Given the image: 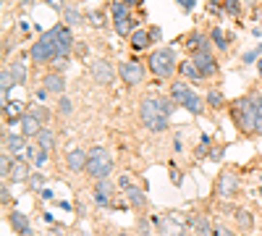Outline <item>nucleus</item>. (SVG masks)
Masks as SVG:
<instances>
[{
    "label": "nucleus",
    "instance_id": "obj_40",
    "mask_svg": "<svg viewBox=\"0 0 262 236\" xmlns=\"http://www.w3.org/2000/svg\"><path fill=\"white\" fill-rule=\"evenodd\" d=\"M223 5H226V11H228L231 16H239V14H241V8H239V0H226Z\"/></svg>",
    "mask_w": 262,
    "mask_h": 236
},
{
    "label": "nucleus",
    "instance_id": "obj_28",
    "mask_svg": "<svg viewBox=\"0 0 262 236\" xmlns=\"http://www.w3.org/2000/svg\"><path fill=\"white\" fill-rule=\"evenodd\" d=\"M27 157L37 165H45L47 163V150H42L40 144H37V147H27Z\"/></svg>",
    "mask_w": 262,
    "mask_h": 236
},
{
    "label": "nucleus",
    "instance_id": "obj_56",
    "mask_svg": "<svg viewBox=\"0 0 262 236\" xmlns=\"http://www.w3.org/2000/svg\"><path fill=\"white\" fill-rule=\"evenodd\" d=\"M257 18H260V21H262V8H260V11H257Z\"/></svg>",
    "mask_w": 262,
    "mask_h": 236
},
{
    "label": "nucleus",
    "instance_id": "obj_13",
    "mask_svg": "<svg viewBox=\"0 0 262 236\" xmlns=\"http://www.w3.org/2000/svg\"><path fill=\"white\" fill-rule=\"evenodd\" d=\"M42 87L47 89V92H53V94H63L66 92V76H63L61 71H50V74H45Z\"/></svg>",
    "mask_w": 262,
    "mask_h": 236
},
{
    "label": "nucleus",
    "instance_id": "obj_17",
    "mask_svg": "<svg viewBox=\"0 0 262 236\" xmlns=\"http://www.w3.org/2000/svg\"><path fill=\"white\" fill-rule=\"evenodd\" d=\"M11 181H29V163L21 160V157H14V165H11Z\"/></svg>",
    "mask_w": 262,
    "mask_h": 236
},
{
    "label": "nucleus",
    "instance_id": "obj_34",
    "mask_svg": "<svg viewBox=\"0 0 262 236\" xmlns=\"http://www.w3.org/2000/svg\"><path fill=\"white\" fill-rule=\"evenodd\" d=\"M210 40L218 45L220 50H226V47H228V37H226V31H223L220 27H215L213 31H210Z\"/></svg>",
    "mask_w": 262,
    "mask_h": 236
},
{
    "label": "nucleus",
    "instance_id": "obj_29",
    "mask_svg": "<svg viewBox=\"0 0 262 236\" xmlns=\"http://www.w3.org/2000/svg\"><path fill=\"white\" fill-rule=\"evenodd\" d=\"M37 139H40V147H42V150H47V152L55 147V134L50 131V129H42L40 134H37Z\"/></svg>",
    "mask_w": 262,
    "mask_h": 236
},
{
    "label": "nucleus",
    "instance_id": "obj_35",
    "mask_svg": "<svg viewBox=\"0 0 262 236\" xmlns=\"http://www.w3.org/2000/svg\"><path fill=\"white\" fill-rule=\"evenodd\" d=\"M87 21L92 24V27H97V29L105 27V16H102L100 11H92V14H87Z\"/></svg>",
    "mask_w": 262,
    "mask_h": 236
},
{
    "label": "nucleus",
    "instance_id": "obj_39",
    "mask_svg": "<svg viewBox=\"0 0 262 236\" xmlns=\"http://www.w3.org/2000/svg\"><path fill=\"white\" fill-rule=\"evenodd\" d=\"M11 165H14V160H11L8 152H5V155L0 157V171H3V176H8V173H11Z\"/></svg>",
    "mask_w": 262,
    "mask_h": 236
},
{
    "label": "nucleus",
    "instance_id": "obj_41",
    "mask_svg": "<svg viewBox=\"0 0 262 236\" xmlns=\"http://www.w3.org/2000/svg\"><path fill=\"white\" fill-rule=\"evenodd\" d=\"M58 110L63 113V116H68V113H71V100H68V97H61V103H58Z\"/></svg>",
    "mask_w": 262,
    "mask_h": 236
},
{
    "label": "nucleus",
    "instance_id": "obj_31",
    "mask_svg": "<svg viewBox=\"0 0 262 236\" xmlns=\"http://www.w3.org/2000/svg\"><path fill=\"white\" fill-rule=\"evenodd\" d=\"M207 105L215 108V110H220V108L226 105V97H223L220 89H210V92H207Z\"/></svg>",
    "mask_w": 262,
    "mask_h": 236
},
{
    "label": "nucleus",
    "instance_id": "obj_11",
    "mask_svg": "<svg viewBox=\"0 0 262 236\" xmlns=\"http://www.w3.org/2000/svg\"><path fill=\"white\" fill-rule=\"evenodd\" d=\"M53 34H55V42H58L61 58H68V55H71V50L76 47V45H74V34H71V27H68V24H58V27H53Z\"/></svg>",
    "mask_w": 262,
    "mask_h": 236
},
{
    "label": "nucleus",
    "instance_id": "obj_33",
    "mask_svg": "<svg viewBox=\"0 0 262 236\" xmlns=\"http://www.w3.org/2000/svg\"><path fill=\"white\" fill-rule=\"evenodd\" d=\"M194 231L197 236H213V223L207 218H194Z\"/></svg>",
    "mask_w": 262,
    "mask_h": 236
},
{
    "label": "nucleus",
    "instance_id": "obj_2",
    "mask_svg": "<svg viewBox=\"0 0 262 236\" xmlns=\"http://www.w3.org/2000/svg\"><path fill=\"white\" fill-rule=\"evenodd\" d=\"M231 118H233V126L241 134H247V137H254V134H257V108H254L252 94H249V97L233 100L231 103Z\"/></svg>",
    "mask_w": 262,
    "mask_h": 236
},
{
    "label": "nucleus",
    "instance_id": "obj_14",
    "mask_svg": "<svg viewBox=\"0 0 262 236\" xmlns=\"http://www.w3.org/2000/svg\"><path fill=\"white\" fill-rule=\"evenodd\" d=\"M236 192H239V178H236L231 171L220 173V178H218V194L220 197H233Z\"/></svg>",
    "mask_w": 262,
    "mask_h": 236
},
{
    "label": "nucleus",
    "instance_id": "obj_42",
    "mask_svg": "<svg viewBox=\"0 0 262 236\" xmlns=\"http://www.w3.org/2000/svg\"><path fill=\"white\" fill-rule=\"evenodd\" d=\"M257 55H262V45H260V47H254L252 53L244 55V63H254V61H257Z\"/></svg>",
    "mask_w": 262,
    "mask_h": 236
},
{
    "label": "nucleus",
    "instance_id": "obj_37",
    "mask_svg": "<svg viewBox=\"0 0 262 236\" xmlns=\"http://www.w3.org/2000/svg\"><path fill=\"white\" fill-rule=\"evenodd\" d=\"M29 113H34V116L40 118L42 124H45V121L50 118V110H45V108H40V105H29Z\"/></svg>",
    "mask_w": 262,
    "mask_h": 236
},
{
    "label": "nucleus",
    "instance_id": "obj_47",
    "mask_svg": "<svg viewBox=\"0 0 262 236\" xmlns=\"http://www.w3.org/2000/svg\"><path fill=\"white\" fill-rule=\"evenodd\" d=\"M139 234H142V236L150 234V226H147V220H139Z\"/></svg>",
    "mask_w": 262,
    "mask_h": 236
},
{
    "label": "nucleus",
    "instance_id": "obj_6",
    "mask_svg": "<svg viewBox=\"0 0 262 236\" xmlns=\"http://www.w3.org/2000/svg\"><path fill=\"white\" fill-rule=\"evenodd\" d=\"M110 171H113V155L105 147H94L89 152V160H87L89 178H108Z\"/></svg>",
    "mask_w": 262,
    "mask_h": 236
},
{
    "label": "nucleus",
    "instance_id": "obj_25",
    "mask_svg": "<svg viewBox=\"0 0 262 236\" xmlns=\"http://www.w3.org/2000/svg\"><path fill=\"white\" fill-rule=\"evenodd\" d=\"M110 16H113V21H116V24L126 21V18H131V14H129V5H126L123 0L113 3V8H110Z\"/></svg>",
    "mask_w": 262,
    "mask_h": 236
},
{
    "label": "nucleus",
    "instance_id": "obj_21",
    "mask_svg": "<svg viewBox=\"0 0 262 236\" xmlns=\"http://www.w3.org/2000/svg\"><path fill=\"white\" fill-rule=\"evenodd\" d=\"M29 108L24 103H5L3 105V113H5V121H21L24 116H27Z\"/></svg>",
    "mask_w": 262,
    "mask_h": 236
},
{
    "label": "nucleus",
    "instance_id": "obj_38",
    "mask_svg": "<svg viewBox=\"0 0 262 236\" xmlns=\"http://www.w3.org/2000/svg\"><path fill=\"white\" fill-rule=\"evenodd\" d=\"M213 236H236L233 231H228L223 223H213Z\"/></svg>",
    "mask_w": 262,
    "mask_h": 236
},
{
    "label": "nucleus",
    "instance_id": "obj_12",
    "mask_svg": "<svg viewBox=\"0 0 262 236\" xmlns=\"http://www.w3.org/2000/svg\"><path fill=\"white\" fill-rule=\"evenodd\" d=\"M157 228V236H184V223H178L176 218H155L152 220Z\"/></svg>",
    "mask_w": 262,
    "mask_h": 236
},
{
    "label": "nucleus",
    "instance_id": "obj_52",
    "mask_svg": "<svg viewBox=\"0 0 262 236\" xmlns=\"http://www.w3.org/2000/svg\"><path fill=\"white\" fill-rule=\"evenodd\" d=\"M170 178H173V184H176V187H178V184H181V173H176V171H173V173H170Z\"/></svg>",
    "mask_w": 262,
    "mask_h": 236
},
{
    "label": "nucleus",
    "instance_id": "obj_50",
    "mask_svg": "<svg viewBox=\"0 0 262 236\" xmlns=\"http://www.w3.org/2000/svg\"><path fill=\"white\" fill-rule=\"evenodd\" d=\"M47 94H50V92H47V89H45V87H42V89H40V92H37V100H47Z\"/></svg>",
    "mask_w": 262,
    "mask_h": 236
},
{
    "label": "nucleus",
    "instance_id": "obj_32",
    "mask_svg": "<svg viewBox=\"0 0 262 236\" xmlns=\"http://www.w3.org/2000/svg\"><path fill=\"white\" fill-rule=\"evenodd\" d=\"M134 31H137V21L134 18H126V21L116 24V34H121V37H131Z\"/></svg>",
    "mask_w": 262,
    "mask_h": 236
},
{
    "label": "nucleus",
    "instance_id": "obj_36",
    "mask_svg": "<svg viewBox=\"0 0 262 236\" xmlns=\"http://www.w3.org/2000/svg\"><path fill=\"white\" fill-rule=\"evenodd\" d=\"M252 100H254V108H257V134H262V97L252 92Z\"/></svg>",
    "mask_w": 262,
    "mask_h": 236
},
{
    "label": "nucleus",
    "instance_id": "obj_57",
    "mask_svg": "<svg viewBox=\"0 0 262 236\" xmlns=\"http://www.w3.org/2000/svg\"><path fill=\"white\" fill-rule=\"evenodd\" d=\"M118 236H131V234H118Z\"/></svg>",
    "mask_w": 262,
    "mask_h": 236
},
{
    "label": "nucleus",
    "instance_id": "obj_20",
    "mask_svg": "<svg viewBox=\"0 0 262 236\" xmlns=\"http://www.w3.org/2000/svg\"><path fill=\"white\" fill-rule=\"evenodd\" d=\"M8 220H11V226H14V228H16V231L21 234V236H31V226H29V218H27V215H24V213H18V210H14Z\"/></svg>",
    "mask_w": 262,
    "mask_h": 236
},
{
    "label": "nucleus",
    "instance_id": "obj_54",
    "mask_svg": "<svg viewBox=\"0 0 262 236\" xmlns=\"http://www.w3.org/2000/svg\"><path fill=\"white\" fill-rule=\"evenodd\" d=\"M257 71H260V76H262V58L257 61Z\"/></svg>",
    "mask_w": 262,
    "mask_h": 236
},
{
    "label": "nucleus",
    "instance_id": "obj_3",
    "mask_svg": "<svg viewBox=\"0 0 262 236\" xmlns=\"http://www.w3.org/2000/svg\"><path fill=\"white\" fill-rule=\"evenodd\" d=\"M29 58L34 61V63H53V61H58V58H61V50H58V42H55L53 29H50V31H45V34L40 37V40H37L34 45H31Z\"/></svg>",
    "mask_w": 262,
    "mask_h": 236
},
{
    "label": "nucleus",
    "instance_id": "obj_44",
    "mask_svg": "<svg viewBox=\"0 0 262 236\" xmlns=\"http://www.w3.org/2000/svg\"><path fill=\"white\" fill-rule=\"evenodd\" d=\"M150 37H152V42H160L163 29H160V27H150Z\"/></svg>",
    "mask_w": 262,
    "mask_h": 236
},
{
    "label": "nucleus",
    "instance_id": "obj_9",
    "mask_svg": "<svg viewBox=\"0 0 262 236\" xmlns=\"http://www.w3.org/2000/svg\"><path fill=\"white\" fill-rule=\"evenodd\" d=\"M89 76L94 79V84H110L113 79H116V68H113L110 61H94L92 66H89Z\"/></svg>",
    "mask_w": 262,
    "mask_h": 236
},
{
    "label": "nucleus",
    "instance_id": "obj_8",
    "mask_svg": "<svg viewBox=\"0 0 262 236\" xmlns=\"http://www.w3.org/2000/svg\"><path fill=\"white\" fill-rule=\"evenodd\" d=\"M94 205L97 207L116 205V187H113L108 178H97V181H94Z\"/></svg>",
    "mask_w": 262,
    "mask_h": 236
},
{
    "label": "nucleus",
    "instance_id": "obj_55",
    "mask_svg": "<svg viewBox=\"0 0 262 236\" xmlns=\"http://www.w3.org/2000/svg\"><path fill=\"white\" fill-rule=\"evenodd\" d=\"M18 3H21V5H29V3H34V0H18Z\"/></svg>",
    "mask_w": 262,
    "mask_h": 236
},
{
    "label": "nucleus",
    "instance_id": "obj_43",
    "mask_svg": "<svg viewBox=\"0 0 262 236\" xmlns=\"http://www.w3.org/2000/svg\"><path fill=\"white\" fill-rule=\"evenodd\" d=\"M45 3H47L50 8H53V11H61V14H63V11H66V5H63V0H45Z\"/></svg>",
    "mask_w": 262,
    "mask_h": 236
},
{
    "label": "nucleus",
    "instance_id": "obj_23",
    "mask_svg": "<svg viewBox=\"0 0 262 236\" xmlns=\"http://www.w3.org/2000/svg\"><path fill=\"white\" fill-rule=\"evenodd\" d=\"M3 147L11 150V152H21L24 147H27V137H24V134H5Z\"/></svg>",
    "mask_w": 262,
    "mask_h": 236
},
{
    "label": "nucleus",
    "instance_id": "obj_15",
    "mask_svg": "<svg viewBox=\"0 0 262 236\" xmlns=\"http://www.w3.org/2000/svg\"><path fill=\"white\" fill-rule=\"evenodd\" d=\"M18 124H21V134H24V137H37V134L42 131V121L37 118L34 113H29V110H27V116L18 121Z\"/></svg>",
    "mask_w": 262,
    "mask_h": 236
},
{
    "label": "nucleus",
    "instance_id": "obj_46",
    "mask_svg": "<svg viewBox=\"0 0 262 236\" xmlns=\"http://www.w3.org/2000/svg\"><path fill=\"white\" fill-rule=\"evenodd\" d=\"M76 58H87V45H76Z\"/></svg>",
    "mask_w": 262,
    "mask_h": 236
},
{
    "label": "nucleus",
    "instance_id": "obj_7",
    "mask_svg": "<svg viewBox=\"0 0 262 236\" xmlns=\"http://www.w3.org/2000/svg\"><path fill=\"white\" fill-rule=\"evenodd\" d=\"M118 76L123 79L126 87H137L144 81V66L139 61H123L118 66Z\"/></svg>",
    "mask_w": 262,
    "mask_h": 236
},
{
    "label": "nucleus",
    "instance_id": "obj_30",
    "mask_svg": "<svg viewBox=\"0 0 262 236\" xmlns=\"http://www.w3.org/2000/svg\"><path fill=\"white\" fill-rule=\"evenodd\" d=\"M63 21H66L68 27H71V24L76 27V24L81 21V11L76 8V5H66V11H63Z\"/></svg>",
    "mask_w": 262,
    "mask_h": 236
},
{
    "label": "nucleus",
    "instance_id": "obj_16",
    "mask_svg": "<svg viewBox=\"0 0 262 236\" xmlns=\"http://www.w3.org/2000/svg\"><path fill=\"white\" fill-rule=\"evenodd\" d=\"M87 160H89V155H84L81 150H71L66 155V168L79 173V171H87Z\"/></svg>",
    "mask_w": 262,
    "mask_h": 236
},
{
    "label": "nucleus",
    "instance_id": "obj_45",
    "mask_svg": "<svg viewBox=\"0 0 262 236\" xmlns=\"http://www.w3.org/2000/svg\"><path fill=\"white\" fill-rule=\"evenodd\" d=\"M29 181H31V187H34V189H40V187H42V181H45V178H42V176H31V178H29Z\"/></svg>",
    "mask_w": 262,
    "mask_h": 236
},
{
    "label": "nucleus",
    "instance_id": "obj_22",
    "mask_svg": "<svg viewBox=\"0 0 262 236\" xmlns=\"http://www.w3.org/2000/svg\"><path fill=\"white\" fill-rule=\"evenodd\" d=\"M178 74H181V76H186L189 81H200V79H204L202 71L197 68V63L191 61V58H189V61H184V63H178Z\"/></svg>",
    "mask_w": 262,
    "mask_h": 236
},
{
    "label": "nucleus",
    "instance_id": "obj_58",
    "mask_svg": "<svg viewBox=\"0 0 262 236\" xmlns=\"http://www.w3.org/2000/svg\"><path fill=\"white\" fill-rule=\"evenodd\" d=\"M249 3H257V0H249Z\"/></svg>",
    "mask_w": 262,
    "mask_h": 236
},
{
    "label": "nucleus",
    "instance_id": "obj_26",
    "mask_svg": "<svg viewBox=\"0 0 262 236\" xmlns=\"http://www.w3.org/2000/svg\"><path fill=\"white\" fill-rule=\"evenodd\" d=\"M184 45H186V47L191 50V53H197V50H204L207 47V37H202V34H189L186 40H184Z\"/></svg>",
    "mask_w": 262,
    "mask_h": 236
},
{
    "label": "nucleus",
    "instance_id": "obj_4",
    "mask_svg": "<svg viewBox=\"0 0 262 236\" xmlns=\"http://www.w3.org/2000/svg\"><path fill=\"white\" fill-rule=\"evenodd\" d=\"M170 97L176 100V105H184L189 113H194V116H200V113L204 110V100L186 84V81H173V87H170Z\"/></svg>",
    "mask_w": 262,
    "mask_h": 236
},
{
    "label": "nucleus",
    "instance_id": "obj_1",
    "mask_svg": "<svg viewBox=\"0 0 262 236\" xmlns=\"http://www.w3.org/2000/svg\"><path fill=\"white\" fill-rule=\"evenodd\" d=\"M176 108L173 97H160V94H147L139 103V118L150 131H165L170 124V113Z\"/></svg>",
    "mask_w": 262,
    "mask_h": 236
},
{
    "label": "nucleus",
    "instance_id": "obj_18",
    "mask_svg": "<svg viewBox=\"0 0 262 236\" xmlns=\"http://www.w3.org/2000/svg\"><path fill=\"white\" fill-rule=\"evenodd\" d=\"M233 218H236V223H239L241 234H252L254 231V218H252V213H249V210H244V207L233 210Z\"/></svg>",
    "mask_w": 262,
    "mask_h": 236
},
{
    "label": "nucleus",
    "instance_id": "obj_24",
    "mask_svg": "<svg viewBox=\"0 0 262 236\" xmlns=\"http://www.w3.org/2000/svg\"><path fill=\"white\" fill-rule=\"evenodd\" d=\"M126 197H129V202H131L134 210H144L147 207V194L142 192V189H137V187L126 189Z\"/></svg>",
    "mask_w": 262,
    "mask_h": 236
},
{
    "label": "nucleus",
    "instance_id": "obj_53",
    "mask_svg": "<svg viewBox=\"0 0 262 236\" xmlns=\"http://www.w3.org/2000/svg\"><path fill=\"white\" fill-rule=\"evenodd\" d=\"M126 5H129V8H134V5H142V0H123Z\"/></svg>",
    "mask_w": 262,
    "mask_h": 236
},
{
    "label": "nucleus",
    "instance_id": "obj_48",
    "mask_svg": "<svg viewBox=\"0 0 262 236\" xmlns=\"http://www.w3.org/2000/svg\"><path fill=\"white\" fill-rule=\"evenodd\" d=\"M53 63H55V71H61V68H66L68 58H58V61H53Z\"/></svg>",
    "mask_w": 262,
    "mask_h": 236
},
{
    "label": "nucleus",
    "instance_id": "obj_5",
    "mask_svg": "<svg viewBox=\"0 0 262 236\" xmlns=\"http://www.w3.org/2000/svg\"><path fill=\"white\" fill-rule=\"evenodd\" d=\"M150 71L157 76V79H170L176 71V53L170 47H160L152 50L150 55Z\"/></svg>",
    "mask_w": 262,
    "mask_h": 236
},
{
    "label": "nucleus",
    "instance_id": "obj_27",
    "mask_svg": "<svg viewBox=\"0 0 262 236\" xmlns=\"http://www.w3.org/2000/svg\"><path fill=\"white\" fill-rule=\"evenodd\" d=\"M11 76H14V84H24L27 81V66H24V61H16V63H11Z\"/></svg>",
    "mask_w": 262,
    "mask_h": 236
},
{
    "label": "nucleus",
    "instance_id": "obj_49",
    "mask_svg": "<svg viewBox=\"0 0 262 236\" xmlns=\"http://www.w3.org/2000/svg\"><path fill=\"white\" fill-rule=\"evenodd\" d=\"M0 197H3V205H8V202H11V197H8V187L0 189Z\"/></svg>",
    "mask_w": 262,
    "mask_h": 236
},
{
    "label": "nucleus",
    "instance_id": "obj_51",
    "mask_svg": "<svg viewBox=\"0 0 262 236\" xmlns=\"http://www.w3.org/2000/svg\"><path fill=\"white\" fill-rule=\"evenodd\" d=\"M178 3H181L184 8H194V0H178Z\"/></svg>",
    "mask_w": 262,
    "mask_h": 236
},
{
    "label": "nucleus",
    "instance_id": "obj_10",
    "mask_svg": "<svg viewBox=\"0 0 262 236\" xmlns=\"http://www.w3.org/2000/svg\"><path fill=\"white\" fill-rule=\"evenodd\" d=\"M191 61L197 63V68L202 71L204 79H207V76H215V74H218V61H215V55L210 53L207 47H204V50H197V53H191Z\"/></svg>",
    "mask_w": 262,
    "mask_h": 236
},
{
    "label": "nucleus",
    "instance_id": "obj_19",
    "mask_svg": "<svg viewBox=\"0 0 262 236\" xmlns=\"http://www.w3.org/2000/svg\"><path fill=\"white\" fill-rule=\"evenodd\" d=\"M129 42H131V50H147V47L152 45L150 29H137V31L129 37Z\"/></svg>",
    "mask_w": 262,
    "mask_h": 236
}]
</instances>
